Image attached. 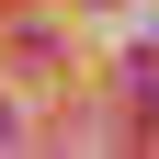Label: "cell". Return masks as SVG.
Here are the masks:
<instances>
[{
  "instance_id": "1",
  "label": "cell",
  "mask_w": 159,
  "mask_h": 159,
  "mask_svg": "<svg viewBox=\"0 0 159 159\" xmlns=\"http://www.w3.org/2000/svg\"><path fill=\"white\" fill-rule=\"evenodd\" d=\"M125 91H136V114H159V57H136V68H125Z\"/></svg>"
},
{
  "instance_id": "2",
  "label": "cell",
  "mask_w": 159,
  "mask_h": 159,
  "mask_svg": "<svg viewBox=\"0 0 159 159\" xmlns=\"http://www.w3.org/2000/svg\"><path fill=\"white\" fill-rule=\"evenodd\" d=\"M0 136H11V114H0Z\"/></svg>"
}]
</instances>
